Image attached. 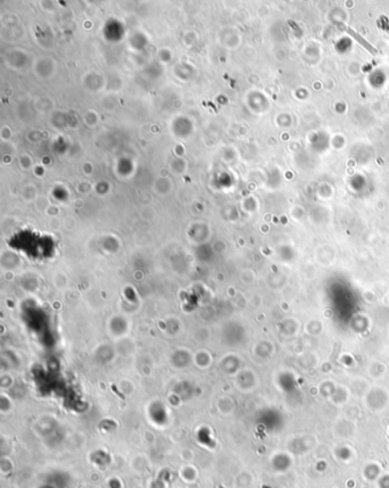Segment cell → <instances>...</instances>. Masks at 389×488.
Here are the masks:
<instances>
[{
  "instance_id": "cell-1",
  "label": "cell",
  "mask_w": 389,
  "mask_h": 488,
  "mask_svg": "<svg viewBox=\"0 0 389 488\" xmlns=\"http://www.w3.org/2000/svg\"><path fill=\"white\" fill-rule=\"evenodd\" d=\"M337 25L339 26V28L343 29V30H345V31H346V32H347L348 35H349V36L354 37V38L356 39V41H357L358 43H360V45L363 46L365 49L369 50V52H370L371 54H373V55H377V52H378V50L375 49L374 47L372 46L370 42H368L367 40H365V39L363 38V37L358 35V33H357L356 31H355V30H353L351 28H349V26H347L346 24H344V23H339V24H337Z\"/></svg>"
}]
</instances>
